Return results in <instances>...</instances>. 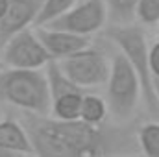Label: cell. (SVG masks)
<instances>
[{"mask_svg": "<svg viewBox=\"0 0 159 157\" xmlns=\"http://www.w3.org/2000/svg\"><path fill=\"white\" fill-rule=\"evenodd\" d=\"M0 100L37 115L52 113V92L46 72L39 69H13L0 72Z\"/></svg>", "mask_w": 159, "mask_h": 157, "instance_id": "7a4b0ae2", "label": "cell"}, {"mask_svg": "<svg viewBox=\"0 0 159 157\" xmlns=\"http://www.w3.org/2000/svg\"><path fill=\"white\" fill-rule=\"evenodd\" d=\"M83 92L81 89L63 92L56 98H52V117L63 118V120H76L80 118L81 111V102H83Z\"/></svg>", "mask_w": 159, "mask_h": 157, "instance_id": "8fae6325", "label": "cell"}, {"mask_svg": "<svg viewBox=\"0 0 159 157\" xmlns=\"http://www.w3.org/2000/svg\"><path fill=\"white\" fill-rule=\"evenodd\" d=\"M137 142L143 154L148 157H159V122H148L137 131Z\"/></svg>", "mask_w": 159, "mask_h": 157, "instance_id": "5bb4252c", "label": "cell"}, {"mask_svg": "<svg viewBox=\"0 0 159 157\" xmlns=\"http://www.w3.org/2000/svg\"><path fill=\"white\" fill-rule=\"evenodd\" d=\"M76 4H78V0H43L37 20H35V28L52 24L54 20L63 17L69 9H72Z\"/></svg>", "mask_w": 159, "mask_h": 157, "instance_id": "4fadbf2b", "label": "cell"}, {"mask_svg": "<svg viewBox=\"0 0 159 157\" xmlns=\"http://www.w3.org/2000/svg\"><path fill=\"white\" fill-rule=\"evenodd\" d=\"M137 4L139 0H109V15L119 22H128L135 17Z\"/></svg>", "mask_w": 159, "mask_h": 157, "instance_id": "2e32d148", "label": "cell"}, {"mask_svg": "<svg viewBox=\"0 0 159 157\" xmlns=\"http://www.w3.org/2000/svg\"><path fill=\"white\" fill-rule=\"evenodd\" d=\"M0 54L2 63L13 69H41L52 61L48 50L37 35V30L34 32L30 28L11 37L0 48Z\"/></svg>", "mask_w": 159, "mask_h": 157, "instance_id": "8992f818", "label": "cell"}, {"mask_svg": "<svg viewBox=\"0 0 159 157\" xmlns=\"http://www.w3.org/2000/svg\"><path fill=\"white\" fill-rule=\"evenodd\" d=\"M9 2H11V0H0V19L6 15V11H7V7H9Z\"/></svg>", "mask_w": 159, "mask_h": 157, "instance_id": "ac0fdd59", "label": "cell"}, {"mask_svg": "<svg viewBox=\"0 0 159 157\" xmlns=\"http://www.w3.org/2000/svg\"><path fill=\"white\" fill-rule=\"evenodd\" d=\"M157 35H159V24H157Z\"/></svg>", "mask_w": 159, "mask_h": 157, "instance_id": "ffe728a7", "label": "cell"}, {"mask_svg": "<svg viewBox=\"0 0 159 157\" xmlns=\"http://www.w3.org/2000/svg\"><path fill=\"white\" fill-rule=\"evenodd\" d=\"M37 35L41 37L44 48L48 50L50 57L56 61H61L72 54H76L80 50L89 46V37L87 35H80L72 34L67 30H59V28H52V26H37Z\"/></svg>", "mask_w": 159, "mask_h": 157, "instance_id": "9c48e42d", "label": "cell"}, {"mask_svg": "<svg viewBox=\"0 0 159 157\" xmlns=\"http://www.w3.org/2000/svg\"><path fill=\"white\" fill-rule=\"evenodd\" d=\"M59 65L63 72L81 89L100 87L107 83L111 74V61L106 57L104 52L91 46L61 59Z\"/></svg>", "mask_w": 159, "mask_h": 157, "instance_id": "5b68a950", "label": "cell"}, {"mask_svg": "<svg viewBox=\"0 0 159 157\" xmlns=\"http://www.w3.org/2000/svg\"><path fill=\"white\" fill-rule=\"evenodd\" d=\"M135 19L144 26L159 24V0H139L135 7Z\"/></svg>", "mask_w": 159, "mask_h": 157, "instance_id": "9a60e30c", "label": "cell"}, {"mask_svg": "<svg viewBox=\"0 0 159 157\" xmlns=\"http://www.w3.org/2000/svg\"><path fill=\"white\" fill-rule=\"evenodd\" d=\"M0 154H35L24 124L15 120L0 122Z\"/></svg>", "mask_w": 159, "mask_h": 157, "instance_id": "30bf717a", "label": "cell"}, {"mask_svg": "<svg viewBox=\"0 0 159 157\" xmlns=\"http://www.w3.org/2000/svg\"><path fill=\"white\" fill-rule=\"evenodd\" d=\"M150 65H152L154 78H159V41L150 46Z\"/></svg>", "mask_w": 159, "mask_h": 157, "instance_id": "e0dca14e", "label": "cell"}, {"mask_svg": "<svg viewBox=\"0 0 159 157\" xmlns=\"http://www.w3.org/2000/svg\"><path fill=\"white\" fill-rule=\"evenodd\" d=\"M107 15L109 6L106 4V0H78L72 9H69L63 17H59L48 26L89 37L106 24Z\"/></svg>", "mask_w": 159, "mask_h": 157, "instance_id": "52a82bcc", "label": "cell"}, {"mask_svg": "<svg viewBox=\"0 0 159 157\" xmlns=\"http://www.w3.org/2000/svg\"><path fill=\"white\" fill-rule=\"evenodd\" d=\"M156 92H157V98H159V78H156Z\"/></svg>", "mask_w": 159, "mask_h": 157, "instance_id": "d6986e66", "label": "cell"}, {"mask_svg": "<svg viewBox=\"0 0 159 157\" xmlns=\"http://www.w3.org/2000/svg\"><path fill=\"white\" fill-rule=\"evenodd\" d=\"M109 39L128 57L131 67L137 70L143 85V100L150 113H159V98L156 92V78L150 65V46L144 32L133 24H117L107 30Z\"/></svg>", "mask_w": 159, "mask_h": 157, "instance_id": "3957f363", "label": "cell"}, {"mask_svg": "<svg viewBox=\"0 0 159 157\" xmlns=\"http://www.w3.org/2000/svg\"><path fill=\"white\" fill-rule=\"evenodd\" d=\"M43 0H11L6 15L0 19V48L17 34L35 26Z\"/></svg>", "mask_w": 159, "mask_h": 157, "instance_id": "ba28073f", "label": "cell"}, {"mask_svg": "<svg viewBox=\"0 0 159 157\" xmlns=\"http://www.w3.org/2000/svg\"><path fill=\"white\" fill-rule=\"evenodd\" d=\"M109 115V105L107 100H104L98 94H85L81 102V111H80V120L93 124V126H102L104 120Z\"/></svg>", "mask_w": 159, "mask_h": 157, "instance_id": "7c38bea8", "label": "cell"}, {"mask_svg": "<svg viewBox=\"0 0 159 157\" xmlns=\"http://www.w3.org/2000/svg\"><path fill=\"white\" fill-rule=\"evenodd\" d=\"M143 98V85L137 70L128 57L119 52L111 59V74L107 79V105L113 117L128 120L135 113L139 100Z\"/></svg>", "mask_w": 159, "mask_h": 157, "instance_id": "277c9868", "label": "cell"}, {"mask_svg": "<svg viewBox=\"0 0 159 157\" xmlns=\"http://www.w3.org/2000/svg\"><path fill=\"white\" fill-rule=\"evenodd\" d=\"M22 124L30 133L35 155L41 157L106 155L129 142V133L124 129L93 126L80 118L63 120L24 111Z\"/></svg>", "mask_w": 159, "mask_h": 157, "instance_id": "6da1fadb", "label": "cell"}]
</instances>
